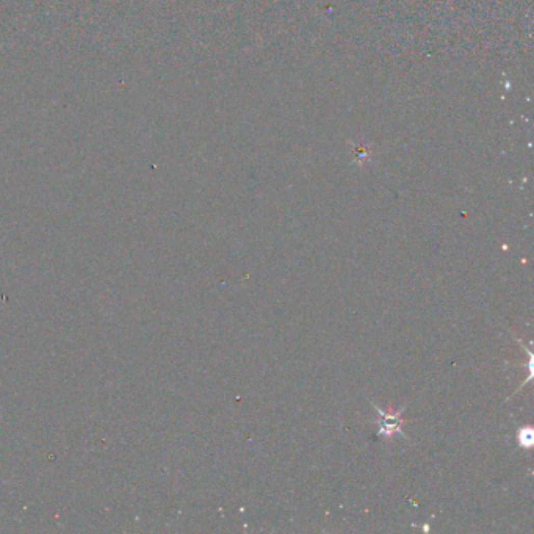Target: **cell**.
Segmentation results:
<instances>
[{
  "label": "cell",
  "instance_id": "cell-1",
  "mask_svg": "<svg viewBox=\"0 0 534 534\" xmlns=\"http://www.w3.org/2000/svg\"><path fill=\"white\" fill-rule=\"evenodd\" d=\"M376 408V412H378V420L376 423L379 424V437H384V439H390L393 437L395 434L404 437L403 431H401V426H403V420H401V414L404 412V408L398 409L396 412H384L382 409H379L378 406H375Z\"/></svg>",
  "mask_w": 534,
  "mask_h": 534
},
{
  "label": "cell",
  "instance_id": "cell-2",
  "mask_svg": "<svg viewBox=\"0 0 534 534\" xmlns=\"http://www.w3.org/2000/svg\"><path fill=\"white\" fill-rule=\"evenodd\" d=\"M516 437H517L519 445L522 448H525V450H529V448L532 446V443H534V431H532V428H529V426L519 428Z\"/></svg>",
  "mask_w": 534,
  "mask_h": 534
}]
</instances>
